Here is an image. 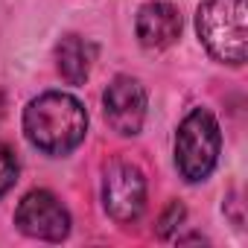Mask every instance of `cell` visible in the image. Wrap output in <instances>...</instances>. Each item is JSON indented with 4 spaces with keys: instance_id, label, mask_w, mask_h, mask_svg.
Wrapping results in <instances>:
<instances>
[{
    "instance_id": "9c48e42d",
    "label": "cell",
    "mask_w": 248,
    "mask_h": 248,
    "mask_svg": "<svg viewBox=\"0 0 248 248\" xmlns=\"http://www.w3.org/2000/svg\"><path fill=\"white\" fill-rule=\"evenodd\" d=\"M15 178H18V158L6 143H0V196L9 193Z\"/></svg>"
},
{
    "instance_id": "8992f818",
    "label": "cell",
    "mask_w": 248,
    "mask_h": 248,
    "mask_svg": "<svg viewBox=\"0 0 248 248\" xmlns=\"http://www.w3.org/2000/svg\"><path fill=\"white\" fill-rule=\"evenodd\" d=\"M105 120L117 135H138L146 120V91L132 76H117L105 88Z\"/></svg>"
},
{
    "instance_id": "8fae6325",
    "label": "cell",
    "mask_w": 248,
    "mask_h": 248,
    "mask_svg": "<svg viewBox=\"0 0 248 248\" xmlns=\"http://www.w3.org/2000/svg\"><path fill=\"white\" fill-rule=\"evenodd\" d=\"M0 117H3V96H0Z\"/></svg>"
},
{
    "instance_id": "3957f363",
    "label": "cell",
    "mask_w": 248,
    "mask_h": 248,
    "mask_svg": "<svg viewBox=\"0 0 248 248\" xmlns=\"http://www.w3.org/2000/svg\"><path fill=\"white\" fill-rule=\"evenodd\" d=\"M219 123L207 108H196L184 117L175 135V164L187 181H202L213 172L219 161Z\"/></svg>"
},
{
    "instance_id": "30bf717a",
    "label": "cell",
    "mask_w": 248,
    "mask_h": 248,
    "mask_svg": "<svg viewBox=\"0 0 248 248\" xmlns=\"http://www.w3.org/2000/svg\"><path fill=\"white\" fill-rule=\"evenodd\" d=\"M181 219H184V207H181L178 202H172V204L167 207V213L161 216V222H158V233H161V236H170V231H172L175 225H181Z\"/></svg>"
},
{
    "instance_id": "52a82bcc",
    "label": "cell",
    "mask_w": 248,
    "mask_h": 248,
    "mask_svg": "<svg viewBox=\"0 0 248 248\" xmlns=\"http://www.w3.org/2000/svg\"><path fill=\"white\" fill-rule=\"evenodd\" d=\"M181 35V15L170 0H152L138 15V38L146 50H167Z\"/></svg>"
},
{
    "instance_id": "277c9868",
    "label": "cell",
    "mask_w": 248,
    "mask_h": 248,
    "mask_svg": "<svg viewBox=\"0 0 248 248\" xmlns=\"http://www.w3.org/2000/svg\"><path fill=\"white\" fill-rule=\"evenodd\" d=\"M102 202L114 222H135L146 204V178L135 164L114 161L105 170Z\"/></svg>"
},
{
    "instance_id": "7a4b0ae2",
    "label": "cell",
    "mask_w": 248,
    "mask_h": 248,
    "mask_svg": "<svg viewBox=\"0 0 248 248\" xmlns=\"http://www.w3.org/2000/svg\"><path fill=\"white\" fill-rule=\"evenodd\" d=\"M199 38L207 53L228 64L245 62L248 44V0H204L199 18Z\"/></svg>"
},
{
    "instance_id": "6da1fadb",
    "label": "cell",
    "mask_w": 248,
    "mask_h": 248,
    "mask_svg": "<svg viewBox=\"0 0 248 248\" xmlns=\"http://www.w3.org/2000/svg\"><path fill=\"white\" fill-rule=\"evenodd\" d=\"M24 132L32 146L47 155H67L73 152L88 132L85 105L70 93H44L30 102L24 114Z\"/></svg>"
},
{
    "instance_id": "ba28073f",
    "label": "cell",
    "mask_w": 248,
    "mask_h": 248,
    "mask_svg": "<svg viewBox=\"0 0 248 248\" xmlns=\"http://www.w3.org/2000/svg\"><path fill=\"white\" fill-rule=\"evenodd\" d=\"M56 59H59V73L70 85H82L91 73L93 59H96V47L91 41H85L82 35H67L59 41Z\"/></svg>"
},
{
    "instance_id": "5b68a950",
    "label": "cell",
    "mask_w": 248,
    "mask_h": 248,
    "mask_svg": "<svg viewBox=\"0 0 248 248\" xmlns=\"http://www.w3.org/2000/svg\"><path fill=\"white\" fill-rule=\"evenodd\" d=\"M15 225L27 236L47 239V242H62L70 231V216L53 193L32 190L21 199V204L15 210Z\"/></svg>"
}]
</instances>
